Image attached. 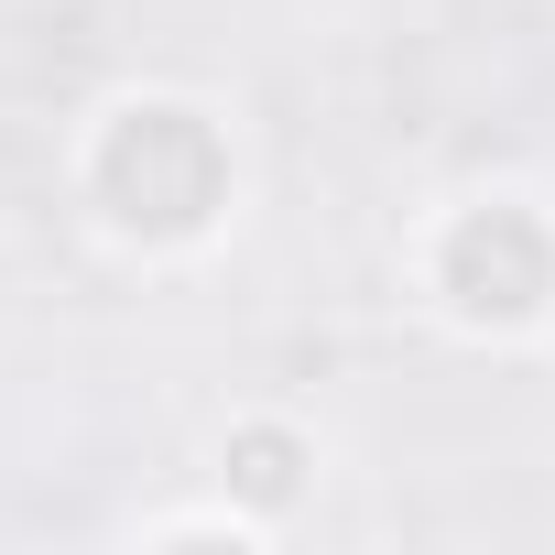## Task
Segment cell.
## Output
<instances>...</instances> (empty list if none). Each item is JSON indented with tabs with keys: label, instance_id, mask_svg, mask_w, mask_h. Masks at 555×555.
Masks as SVG:
<instances>
[{
	"label": "cell",
	"instance_id": "1",
	"mask_svg": "<svg viewBox=\"0 0 555 555\" xmlns=\"http://www.w3.org/2000/svg\"><path fill=\"white\" fill-rule=\"evenodd\" d=\"M77 218L120 261H207L240 229V131L196 88H109L66 142Z\"/></svg>",
	"mask_w": 555,
	"mask_h": 555
},
{
	"label": "cell",
	"instance_id": "2",
	"mask_svg": "<svg viewBox=\"0 0 555 555\" xmlns=\"http://www.w3.org/2000/svg\"><path fill=\"white\" fill-rule=\"evenodd\" d=\"M403 284L468 349H533V338H555V196L522 185V175L436 196L414 218V240H403Z\"/></svg>",
	"mask_w": 555,
	"mask_h": 555
},
{
	"label": "cell",
	"instance_id": "3",
	"mask_svg": "<svg viewBox=\"0 0 555 555\" xmlns=\"http://www.w3.org/2000/svg\"><path fill=\"white\" fill-rule=\"evenodd\" d=\"M317 479H327V436H317L295 403H250V414L218 425V490H229L240 512H261L272 533L317 501Z\"/></svg>",
	"mask_w": 555,
	"mask_h": 555
},
{
	"label": "cell",
	"instance_id": "4",
	"mask_svg": "<svg viewBox=\"0 0 555 555\" xmlns=\"http://www.w3.org/2000/svg\"><path fill=\"white\" fill-rule=\"evenodd\" d=\"M131 544H240V555H261V544H284V533L218 490V501H196V512H142V522H131Z\"/></svg>",
	"mask_w": 555,
	"mask_h": 555
}]
</instances>
